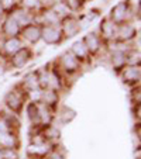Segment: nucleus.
Segmentation results:
<instances>
[{
  "instance_id": "nucleus-22",
  "label": "nucleus",
  "mask_w": 141,
  "mask_h": 159,
  "mask_svg": "<svg viewBox=\"0 0 141 159\" xmlns=\"http://www.w3.org/2000/svg\"><path fill=\"white\" fill-rule=\"evenodd\" d=\"M4 73V68H3V65H0V75H3Z\"/></svg>"
},
{
  "instance_id": "nucleus-21",
  "label": "nucleus",
  "mask_w": 141,
  "mask_h": 159,
  "mask_svg": "<svg viewBox=\"0 0 141 159\" xmlns=\"http://www.w3.org/2000/svg\"><path fill=\"white\" fill-rule=\"evenodd\" d=\"M2 3H4L6 6H9L10 3H13V0H2Z\"/></svg>"
},
{
  "instance_id": "nucleus-4",
  "label": "nucleus",
  "mask_w": 141,
  "mask_h": 159,
  "mask_svg": "<svg viewBox=\"0 0 141 159\" xmlns=\"http://www.w3.org/2000/svg\"><path fill=\"white\" fill-rule=\"evenodd\" d=\"M21 41L18 38H16V37H12V38H9L6 42H4V51L7 52V54H13L14 55L16 52H18L21 49Z\"/></svg>"
},
{
  "instance_id": "nucleus-7",
  "label": "nucleus",
  "mask_w": 141,
  "mask_h": 159,
  "mask_svg": "<svg viewBox=\"0 0 141 159\" xmlns=\"http://www.w3.org/2000/svg\"><path fill=\"white\" fill-rule=\"evenodd\" d=\"M21 104H23V99H21V96L17 94L16 92H12V93L7 96V106H9L12 110L18 111L21 108Z\"/></svg>"
},
{
  "instance_id": "nucleus-17",
  "label": "nucleus",
  "mask_w": 141,
  "mask_h": 159,
  "mask_svg": "<svg viewBox=\"0 0 141 159\" xmlns=\"http://www.w3.org/2000/svg\"><path fill=\"white\" fill-rule=\"evenodd\" d=\"M2 159H17L14 148H2Z\"/></svg>"
},
{
  "instance_id": "nucleus-1",
  "label": "nucleus",
  "mask_w": 141,
  "mask_h": 159,
  "mask_svg": "<svg viewBox=\"0 0 141 159\" xmlns=\"http://www.w3.org/2000/svg\"><path fill=\"white\" fill-rule=\"evenodd\" d=\"M41 35L45 39V42H48V44H57L61 41V31L54 25L44 27L41 31Z\"/></svg>"
},
{
  "instance_id": "nucleus-20",
  "label": "nucleus",
  "mask_w": 141,
  "mask_h": 159,
  "mask_svg": "<svg viewBox=\"0 0 141 159\" xmlns=\"http://www.w3.org/2000/svg\"><path fill=\"white\" fill-rule=\"evenodd\" d=\"M48 159H63V156L59 155V153H52V155L49 156Z\"/></svg>"
},
{
  "instance_id": "nucleus-18",
  "label": "nucleus",
  "mask_w": 141,
  "mask_h": 159,
  "mask_svg": "<svg viewBox=\"0 0 141 159\" xmlns=\"http://www.w3.org/2000/svg\"><path fill=\"white\" fill-rule=\"evenodd\" d=\"M42 99H44V102L47 104H52V103L57 102V93L52 92V90H47V92L42 93Z\"/></svg>"
},
{
  "instance_id": "nucleus-16",
  "label": "nucleus",
  "mask_w": 141,
  "mask_h": 159,
  "mask_svg": "<svg viewBox=\"0 0 141 159\" xmlns=\"http://www.w3.org/2000/svg\"><path fill=\"white\" fill-rule=\"evenodd\" d=\"M102 33H103V35L107 37V38H110V37L114 35V24L111 21H105V23H103Z\"/></svg>"
},
{
  "instance_id": "nucleus-13",
  "label": "nucleus",
  "mask_w": 141,
  "mask_h": 159,
  "mask_svg": "<svg viewBox=\"0 0 141 159\" xmlns=\"http://www.w3.org/2000/svg\"><path fill=\"white\" fill-rule=\"evenodd\" d=\"M73 54H75L76 58H85L87 54V48L83 42H76L73 45Z\"/></svg>"
},
{
  "instance_id": "nucleus-15",
  "label": "nucleus",
  "mask_w": 141,
  "mask_h": 159,
  "mask_svg": "<svg viewBox=\"0 0 141 159\" xmlns=\"http://www.w3.org/2000/svg\"><path fill=\"white\" fill-rule=\"evenodd\" d=\"M113 65L116 66V68H121V66L126 63V61H127V58H126V55L123 54L121 51H117V52H114L113 54Z\"/></svg>"
},
{
  "instance_id": "nucleus-5",
  "label": "nucleus",
  "mask_w": 141,
  "mask_h": 159,
  "mask_svg": "<svg viewBox=\"0 0 141 159\" xmlns=\"http://www.w3.org/2000/svg\"><path fill=\"white\" fill-rule=\"evenodd\" d=\"M62 62H63V66H65V69L69 70V72H72V70H76L78 69V58L72 54H65L62 57Z\"/></svg>"
},
{
  "instance_id": "nucleus-6",
  "label": "nucleus",
  "mask_w": 141,
  "mask_h": 159,
  "mask_svg": "<svg viewBox=\"0 0 141 159\" xmlns=\"http://www.w3.org/2000/svg\"><path fill=\"white\" fill-rule=\"evenodd\" d=\"M4 33L7 34V35L10 37H16L18 33H20V25H18V23L14 20V18H9V20L4 23V27H3Z\"/></svg>"
},
{
  "instance_id": "nucleus-10",
  "label": "nucleus",
  "mask_w": 141,
  "mask_h": 159,
  "mask_svg": "<svg viewBox=\"0 0 141 159\" xmlns=\"http://www.w3.org/2000/svg\"><path fill=\"white\" fill-rule=\"evenodd\" d=\"M79 28L81 27L75 20H66L65 24H63V30H65V34L68 37H73L79 31Z\"/></svg>"
},
{
  "instance_id": "nucleus-8",
  "label": "nucleus",
  "mask_w": 141,
  "mask_h": 159,
  "mask_svg": "<svg viewBox=\"0 0 141 159\" xmlns=\"http://www.w3.org/2000/svg\"><path fill=\"white\" fill-rule=\"evenodd\" d=\"M85 45H86L87 51H92V52L97 51V49H99V47H100L99 37H97L96 34H89V35L85 38Z\"/></svg>"
},
{
  "instance_id": "nucleus-12",
  "label": "nucleus",
  "mask_w": 141,
  "mask_h": 159,
  "mask_svg": "<svg viewBox=\"0 0 141 159\" xmlns=\"http://www.w3.org/2000/svg\"><path fill=\"white\" fill-rule=\"evenodd\" d=\"M119 35H120L121 39H130L135 35V30L134 27L129 24H123L120 28H119Z\"/></svg>"
},
{
  "instance_id": "nucleus-23",
  "label": "nucleus",
  "mask_w": 141,
  "mask_h": 159,
  "mask_svg": "<svg viewBox=\"0 0 141 159\" xmlns=\"http://www.w3.org/2000/svg\"><path fill=\"white\" fill-rule=\"evenodd\" d=\"M0 159H2V148H0Z\"/></svg>"
},
{
  "instance_id": "nucleus-19",
  "label": "nucleus",
  "mask_w": 141,
  "mask_h": 159,
  "mask_svg": "<svg viewBox=\"0 0 141 159\" xmlns=\"http://www.w3.org/2000/svg\"><path fill=\"white\" fill-rule=\"evenodd\" d=\"M24 4L28 7H35L37 6V0H24Z\"/></svg>"
},
{
  "instance_id": "nucleus-24",
  "label": "nucleus",
  "mask_w": 141,
  "mask_h": 159,
  "mask_svg": "<svg viewBox=\"0 0 141 159\" xmlns=\"http://www.w3.org/2000/svg\"><path fill=\"white\" fill-rule=\"evenodd\" d=\"M0 14H2V4H0Z\"/></svg>"
},
{
  "instance_id": "nucleus-9",
  "label": "nucleus",
  "mask_w": 141,
  "mask_h": 159,
  "mask_svg": "<svg viewBox=\"0 0 141 159\" xmlns=\"http://www.w3.org/2000/svg\"><path fill=\"white\" fill-rule=\"evenodd\" d=\"M0 145L3 148H14L16 137L9 134V132H0Z\"/></svg>"
},
{
  "instance_id": "nucleus-11",
  "label": "nucleus",
  "mask_w": 141,
  "mask_h": 159,
  "mask_svg": "<svg viewBox=\"0 0 141 159\" xmlns=\"http://www.w3.org/2000/svg\"><path fill=\"white\" fill-rule=\"evenodd\" d=\"M111 17H113V20L116 23H120V21L124 20V17H126V6H124V3L117 4L114 7L113 13H111Z\"/></svg>"
},
{
  "instance_id": "nucleus-3",
  "label": "nucleus",
  "mask_w": 141,
  "mask_h": 159,
  "mask_svg": "<svg viewBox=\"0 0 141 159\" xmlns=\"http://www.w3.org/2000/svg\"><path fill=\"white\" fill-rule=\"evenodd\" d=\"M28 58H30V52H28V49L21 48L20 51L14 54L12 62H13V65H14L16 68H21L23 65H26V62L28 61Z\"/></svg>"
},
{
  "instance_id": "nucleus-14",
  "label": "nucleus",
  "mask_w": 141,
  "mask_h": 159,
  "mask_svg": "<svg viewBox=\"0 0 141 159\" xmlns=\"http://www.w3.org/2000/svg\"><path fill=\"white\" fill-rule=\"evenodd\" d=\"M124 78L127 80H138V78H140V69L135 68V66H131V68L124 70Z\"/></svg>"
},
{
  "instance_id": "nucleus-2",
  "label": "nucleus",
  "mask_w": 141,
  "mask_h": 159,
  "mask_svg": "<svg viewBox=\"0 0 141 159\" xmlns=\"http://www.w3.org/2000/svg\"><path fill=\"white\" fill-rule=\"evenodd\" d=\"M23 35L30 42H37L41 38V30H40L38 27H35V25L28 24V25H26L24 30H23Z\"/></svg>"
}]
</instances>
